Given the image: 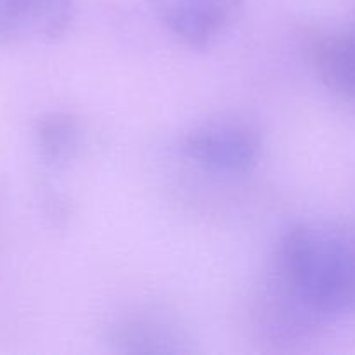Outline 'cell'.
Listing matches in <instances>:
<instances>
[{
  "mask_svg": "<svg viewBox=\"0 0 355 355\" xmlns=\"http://www.w3.org/2000/svg\"><path fill=\"white\" fill-rule=\"evenodd\" d=\"M269 298L270 329L300 338L355 311V234L329 225L298 224L277 252Z\"/></svg>",
  "mask_w": 355,
  "mask_h": 355,
  "instance_id": "cell-1",
  "label": "cell"
},
{
  "mask_svg": "<svg viewBox=\"0 0 355 355\" xmlns=\"http://www.w3.org/2000/svg\"><path fill=\"white\" fill-rule=\"evenodd\" d=\"M184 153L211 172L245 173L259 159L260 139L246 125H210L187 135Z\"/></svg>",
  "mask_w": 355,
  "mask_h": 355,
  "instance_id": "cell-2",
  "label": "cell"
},
{
  "mask_svg": "<svg viewBox=\"0 0 355 355\" xmlns=\"http://www.w3.org/2000/svg\"><path fill=\"white\" fill-rule=\"evenodd\" d=\"M241 0H155L172 35L191 47H207L231 23Z\"/></svg>",
  "mask_w": 355,
  "mask_h": 355,
  "instance_id": "cell-3",
  "label": "cell"
},
{
  "mask_svg": "<svg viewBox=\"0 0 355 355\" xmlns=\"http://www.w3.org/2000/svg\"><path fill=\"white\" fill-rule=\"evenodd\" d=\"M71 17L73 0H0V44L54 40Z\"/></svg>",
  "mask_w": 355,
  "mask_h": 355,
  "instance_id": "cell-4",
  "label": "cell"
},
{
  "mask_svg": "<svg viewBox=\"0 0 355 355\" xmlns=\"http://www.w3.org/2000/svg\"><path fill=\"white\" fill-rule=\"evenodd\" d=\"M309 52L322 82L355 104V16L345 28L314 35Z\"/></svg>",
  "mask_w": 355,
  "mask_h": 355,
  "instance_id": "cell-5",
  "label": "cell"
},
{
  "mask_svg": "<svg viewBox=\"0 0 355 355\" xmlns=\"http://www.w3.org/2000/svg\"><path fill=\"white\" fill-rule=\"evenodd\" d=\"M35 137L42 159L49 165H58L75 153L78 127L68 114H49L37 123Z\"/></svg>",
  "mask_w": 355,
  "mask_h": 355,
  "instance_id": "cell-6",
  "label": "cell"
},
{
  "mask_svg": "<svg viewBox=\"0 0 355 355\" xmlns=\"http://www.w3.org/2000/svg\"><path fill=\"white\" fill-rule=\"evenodd\" d=\"M114 343L123 352H182V338L172 329L155 322H132L121 326Z\"/></svg>",
  "mask_w": 355,
  "mask_h": 355,
  "instance_id": "cell-7",
  "label": "cell"
}]
</instances>
